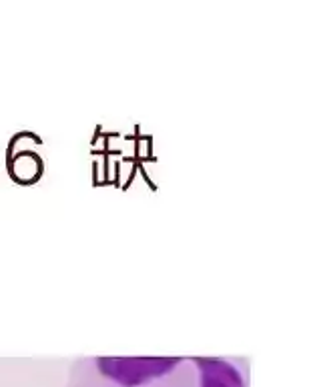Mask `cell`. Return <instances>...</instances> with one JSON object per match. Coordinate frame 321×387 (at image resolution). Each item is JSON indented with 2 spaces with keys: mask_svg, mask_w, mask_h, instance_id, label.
I'll return each instance as SVG.
<instances>
[{
  "mask_svg": "<svg viewBox=\"0 0 321 387\" xmlns=\"http://www.w3.org/2000/svg\"><path fill=\"white\" fill-rule=\"evenodd\" d=\"M69 387H245L219 361H90L73 371Z\"/></svg>",
  "mask_w": 321,
  "mask_h": 387,
  "instance_id": "obj_1",
  "label": "cell"
}]
</instances>
